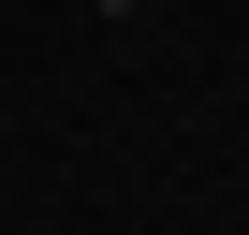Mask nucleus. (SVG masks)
Here are the masks:
<instances>
[{"mask_svg": "<svg viewBox=\"0 0 249 235\" xmlns=\"http://www.w3.org/2000/svg\"><path fill=\"white\" fill-rule=\"evenodd\" d=\"M103 15H132V0H103Z\"/></svg>", "mask_w": 249, "mask_h": 235, "instance_id": "nucleus-1", "label": "nucleus"}]
</instances>
